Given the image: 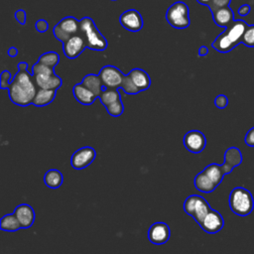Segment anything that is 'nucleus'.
<instances>
[{"label": "nucleus", "mask_w": 254, "mask_h": 254, "mask_svg": "<svg viewBox=\"0 0 254 254\" xmlns=\"http://www.w3.org/2000/svg\"><path fill=\"white\" fill-rule=\"evenodd\" d=\"M171 235L169 225L165 222H155L148 230V238L153 244L161 245L166 243Z\"/></svg>", "instance_id": "nucleus-12"}, {"label": "nucleus", "mask_w": 254, "mask_h": 254, "mask_svg": "<svg viewBox=\"0 0 254 254\" xmlns=\"http://www.w3.org/2000/svg\"><path fill=\"white\" fill-rule=\"evenodd\" d=\"M79 29L85 39L88 49L94 51H104L107 48V41L105 37L99 32L91 18H82L79 21Z\"/></svg>", "instance_id": "nucleus-4"}, {"label": "nucleus", "mask_w": 254, "mask_h": 254, "mask_svg": "<svg viewBox=\"0 0 254 254\" xmlns=\"http://www.w3.org/2000/svg\"><path fill=\"white\" fill-rule=\"evenodd\" d=\"M13 213L18 218L22 228H29L30 226L33 225L35 221V211L33 207L29 204H26V203L19 204L15 208Z\"/></svg>", "instance_id": "nucleus-15"}, {"label": "nucleus", "mask_w": 254, "mask_h": 254, "mask_svg": "<svg viewBox=\"0 0 254 254\" xmlns=\"http://www.w3.org/2000/svg\"><path fill=\"white\" fill-rule=\"evenodd\" d=\"M56 94H57V90L38 88L32 104H34L35 106H39V107L46 106V105L50 104L55 99Z\"/></svg>", "instance_id": "nucleus-22"}, {"label": "nucleus", "mask_w": 254, "mask_h": 254, "mask_svg": "<svg viewBox=\"0 0 254 254\" xmlns=\"http://www.w3.org/2000/svg\"><path fill=\"white\" fill-rule=\"evenodd\" d=\"M35 27H36V30H37L38 32H40V33H45V32H47L48 29H49V24H48V22H47L46 20L40 19V20H38V21L36 22Z\"/></svg>", "instance_id": "nucleus-37"}, {"label": "nucleus", "mask_w": 254, "mask_h": 254, "mask_svg": "<svg viewBox=\"0 0 254 254\" xmlns=\"http://www.w3.org/2000/svg\"><path fill=\"white\" fill-rule=\"evenodd\" d=\"M211 13L214 23L219 27L226 28L234 21V14L229 6L217 9Z\"/></svg>", "instance_id": "nucleus-18"}, {"label": "nucleus", "mask_w": 254, "mask_h": 254, "mask_svg": "<svg viewBox=\"0 0 254 254\" xmlns=\"http://www.w3.org/2000/svg\"><path fill=\"white\" fill-rule=\"evenodd\" d=\"M72 93L75 99L83 104V105H90L93 103L95 98L97 97L91 90L85 87L81 82L76 83L72 88Z\"/></svg>", "instance_id": "nucleus-17"}, {"label": "nucleus", "mask_w": 254, "mask_h": 254, "mask_svg": "<svg viewBox=\"0 0 254 254\" xmlns=\"http://www.w3.org/2000/svg\"><path fill=\"white\" fill-rule=\"evenodd\" d=\"M96 152L92 147L85 146L78 150H76L71 158H70V165L75 170H81L89 166L93 160L95 159Z\"/></svg>", "instance_id": "nucleus-9"}, {"label": "nucleus", "mask_w": 254, "mask_h": 254, "mask_svg": "<svg viewBox=\"0 0 254 254\" xmlns=\"http://www.w3.org/2000/svg\"><path fill=\"white\" fill-rule=\"evenodd\" d=\"M184 210L200 224L206 214L211 210L208 202L200 195H190L184 202Z\"/></svg>", "instance_id": "nucleus-6"}, {"label": "nucleus", "mask_w": 254, "mask_h": 254, "mask_svg": "<svg viewBox=\"0 0 254 254\" xmlns=\"http://www.w3.org/2000/svg\"><path fill=\"white\" fill-rule=\"evenodd\" d=\"M120 24L130 32H138L143 28L144 21L141 14L134 9L123 12L120 16Z\"/></svg>", "instance_id": "nucleus-11"}, {"label": "nucleus", "mask_w": 254, "mask_h": 254, "mask_svg": "<svg viewBox=\"0 0 254 254\" xmlns=\"http://www.w3.org/2000/svg\"><path fill=\"white\" fill-rule=\"evenodd\" d=\"M184 145L188 151L197 154L204 149L206 139L200 131L190 130L184 137Z\"/></svg>", "instance_id": "nucleus-10"}, {"label": "nucleus", "mask_w": 254, "mask_h": 254, "mask_svg": "<svg viewBox=\"0 0 254 254\" xmlns=\"http://www.w3.org/2000/svg\"><path fill=\"white\" fill-rule=\"evenodd\" d=\"M57 26L61 30H63L64 33H66L68 36H70V37L73 36V35H76L80 31V29H79V21L77 19H75L74 17H71V16L63 18L57 24Z\"/></svg>", "instance_id": "nucleus-23"}, {"label": "nucleus", "mask_w": 254, "mask_h": 254, "mask_svg": "<svg viewBox=\"0 0 254 254\" xmlns=\"http://www.w3.org/2000/svg\"><path fill=\"white\" fill-rule=\"evenodd\" d=\"M230 2H231V0H211L209 2V4L207 5V7L209 8V10L211 12H213V11H215L217 9L229 6Z\"/></svg>", "instance_id": "nucleus-33"}, {"label": "nucleus", "mask_w": 254, "mask_h": 254, "mask_svg": "<svg viewBox=\"0 0 254 254\" xmlns=\"http://www.w3.org/2000/svg\"><path fill=\"white\" fill-rule=\"evenodd\" d=\"M0 228L4 231H17L21 227V224L14 213L6 214L1 218Z\"/></svg>", "instance_id": "nucleus-25"}, {"label": "nucleus", "mask_w": 254, "mask_h": 254, "mask_svg": "<svg viewBox=\"0 0 254 254\" xmlns=\"http://www.w3.org/2000/svg\"><path fill=\"white\" fill-rule=\"evenodd\" d=\"M39 88L57 90L62 85V79L56 73L54 74H37L33 75Z\"/></svg>", "instance_id": "nucleus-16"}, {"label": "nucleus", "mask_w": 254, "mask_h": 254, "mask_svg": "<svg viewBox=\"0 0 254 254\" xmlns=\"http://www.w3.org/2000/svg\"><path fill=\"white\" fill-rule=\"evenodd\" d=\"M248 25L243 20H234L225 30L218 35L211 46L219 53H228L242 43V37Z\"/></svg>", "instance_id": "nucleus-2"}, {"label": "nucleus", "mask_w": 254, "mask_h": 254, "mask_svg": "<svg viewBox=\"0 0 254 254\" xmlns=\"http://www.w3.org/2000/svg\"><path fill=\"white\" fill-rule=\"evenodd\" d=\"M242 44L250 48L254 47V25H248L242 37Z\"/></svg>", "instance_id": "nucleus-32"}, {"label": "nucleus", "mask_w": 254, "mask_h": 254, "mask_svg": "<svg viewBox=\"0 0 254 254\" xmlns=\"http://www.w3.org/2000/svg\"><path fill=\"white\" fill-rule=\"evenodd\" d=\"M38 62L54 68L60 62V56L56 52H47L40 56Z\"/></svg>", "instance_id": "nucleus-28"}, {"label": "nucleus", "mask_w": 254, "mask_h": 254, "mask_svg": "<svg viewBox=\"0 0 254 254\" xmlns=\"http://www.w3.org/2000/svg\"><path fill=\"white\" fill-rule=\"evenodd\" d=\"M37 87L33 74L28 71V64L20 62L18 64V72L8 88L11 101L19 106H27L33 103L38 90Z\"/></svg>", "instance_id": "nucleus-1"}, {"label": "nucleus", "mask_w": 254, "mask_h": 254, "mask_svg": "<svg viewBox=\"0 0 254 254\" xmlns=\"http://www.w3.org/2000/svg\"><path fill=\"white\" fill-rule=\"evenodd\" d=\"M193 184L196 190L201 192H211L216 189V185L212 182V180L203 172H200L194 177Z\"/></svg>", "instance_id": "nucleus-20"}, {"label": "nucleus", "mask_w": 254, "mask_h": 254, "mask_svg": "<svg viewBox=\"0 0 254 254\" xmlns=\"http://www.w3.org/2000/svg\"><path fill=\"white\" fill-rule=\"evenodd\" d=\"M203 173H205L211 180L212 182L218 187V185L221 183L223 177L225 176L221 170L220 165L217 164H210L208 166H206L203 171Z\"/></svg>", "instance_id": "nucleus-26"}, {"label": "nucleus", "mask_w": 254, "mask_h": 254, "mask_svg": "<svg viewBox=\"0 0 254 254\" xmlns=\"http://www.w3.org/2000/svg\"><path fill=\"white\" fill-rule=\"evenodd\" d=\"M54 68L50 67L40 62H37L34 65H33V75H37V74H54Z\"/></svg>", "instance_id": "nucleus-31"}, {"label": "nucleus", "mask_w": 254, "mask_h": 254, "mask_svg": "<svg viewBox=\"0 0 254 254\" xmlns=\"http://www.w3.org/2000/svg\"><path fill=\"white\" fill-rule=\"evenodd\" d=\"M85 48H87V45L80 31L76 35L71 36L65 43L63 44L64 54L66 58L71 60L77 58L84 51Z\"/></svg>", "instance_id": "nucleus-8"}, {"label": "nucleus", "mask_w": 254, "mask_h": 254, "mask_svg": "<svg viewBox=\"0 0 254 254\" xmlns=\"http://www.w3.org/2000/svg\"><path fill=\"white\" fill-rule=\"evenodd\" d=\"M198 54H199L200 57H204V56H206L208 54V49L205 46H201L199 48V50H198Z\"/></svg>", "instance_id": "nucleus-41"}, {"label": "nucleus", "mask_w": 254, "mask_h": 254, "mask_svg": "<svg viewBox=\"0 0 254 254\" xmlns=\"http://www.w3.org/2000/svg\"><path fill=\"white\" fill-rule=\"evenodd\" d=\"M244 141L247 146L254 147V127H252L251 129L248 130V132L245 135Z\"/></svg>", "instance_id": "nucleus-38"}, {"label": "nucleus", "mask_w": 254, "mask_h": 254, "mask_svg": "<svg viewBox=\"0 0 254 254\" xmlns=\"http://www.w3.org/2000/svg\"><path fill=\"white\" fill-rule=\"evenodd\" d=\"M250 10H251L250 5L244 4V5H242V6L239 7V9H238V15L244 17V16H246V15H248V14L250 13Z\"/></svg>", "instance_id": "nucleus-40"}, {"label": "nucleus", "mask_w": 254, "mask_h": 254, "mask_svg": "<svg viewBox=\"0 0 254 254\" xmlns=\"http://www.w3.org/2000/svg\"><path fill=\"white\" fill-rule=\"evenodd\" d=\"M214 104L217 108L223 109L228 105V98L224 94H219L214 99Z\"/></svg>", "instance_id": "nucleus-36"}, {"label": "nucleus", "mask_w": 254, "mask_h": 254, "mask_svg": "<svg viewBox=\"0 0 254 254\" xmlns=\"http://www.w3.org/2000/svg\"><path fill=\"white\" fill-rule=\"evenodd\" d=\"M103 85L106 88L118 89L121 86L124 74L119 68L113 65L103 66L98 73Z\"/></svg>", "instance_id": "nucleus-7"}, {"label": "nucleus", "mask_w": 254, "mask_h": 254, "mask_svg": "<svg viewBox=\"0 0 254 254\" xmlns=\"http://www.w3.org/2000/svg\"><path fill=\"white\" fill-rule=\"evenodd\" d=\"M199 226L205 232L213 234L222 229V227L224 226V220L222 215L218 211L211 208V210L206 214Z\"/></svg>", "instance_id": "nucleus-13"}, {"label": "nucleus", "mask_w": 254, "mask_h": 254, "mask_svg": "<svg viewBox=\"0 0 254 254\" xmlns=\"http://www.w3.org/2000/svg\"><path fill=\"white\" fill-rule=\"evenodd\" d=\"M129 76L132 78L135 85L139 88L140 91L146 90L151 85V79L149 74L141 68H133L129 73Z\"/></svg>", "instance_id": "nucleus-19"}, {"label": "nucleus", "mask_w": 254, "mask_h": 254, "mask_svg": "<svg viewBox=\"0 0 254 254\" xmlns=\"http://www.w3.org/2000/svg\"><path fill=\"white\" fill-rule=\"evenodd\" d=\"M242 154L236 147L228 148L224 153V163L220 165L224 175L230 174L232 170L242 163Z\"/></svg>", "instance_id": "nucleus-14"}, {"label": "nucleus", "mask_w": 254, "mask_h": 254, "mask_svg": "<svg viewBox=\"0 0 254 254\" xmlns=\"http://www.w3.org/2000/svg\"><path fill=\"white\" fill-rule=\"evenodd\" d=\"M229 207L233 213L239 216H246L253 211L254 199L250 190L242 187L232 189L229 193Z\"/></svg>", "instance_id": "nucleus-3"}, {"label": "nucleus", "mask_w": 254, "mask_h": 254, "mask_svg": "<svg viewBox=\"0 0 254 254\" xmlns=\"http://www.w3.org/2000/svg\"><path fill=\"white\" fill-rule=\"evenodd\" d=\"M44 182L51 189H59L63 184V175L57 169L49 170L44 176Z\"/></svg>", "instance_id": "nucleus-24"}, {"label": "nucleus", "mask_w": 254, "mask_h": 254, "mask_svg": "<svg viewBox=\"0 0 254 254\" xmlns=\"http://www.w3.org/2000/svg\"><path fill=\"white\" fill-rule=\"evenodd\" d=\"M11 74L8 70H4L1 73V77H0V86L2 89H8L11 83Z\"/></svg>", "instance_id": "nucleus-34"}, {"label": "nucleus", "mask_w": 254, "mask_h": 254, "mask_svg": "<svg viewBox=\"0 0 254 254\" xmlns=\"http://www.w3.org/2000/svg\"><path fill=\"white\" fill-rule=\"evenodd\" d=\"M111 1H117V0H111Z\"/></svg>", "instance_id": "nucleus-44"}, {"label": "nucleus", "mask_w": 254, "mask_h": 254, "mask_svg": "<svg viewBox=\"0 0 254 254\" xmlns=\"http://www.w3.org/2000/svg\"><path fill=\"white\" fill-rule=\"evenodd\" d=\"M81 83L87 87L89 90H91L97 97L101 94V92L106 88L99 75H96V74H93V73H89L87 75H85L83 78H82V81Z\"/></svg>", "instance_id": "nucleus-21"}, {"label": "nucleus", "mask_w": 254, "mask_h": 254, "mask_svg": "<svg viewBox=\"0 0 254 254\" xmlns=\"http://www.w3.org/2000/svg\"><path fill=\"white\" fill-rule=\"evenodd\" d=\"M53 33H54V36H55L60 42H62L63 44L65 43V42L70 38V36H68L66 33H64L63 30H61L57 25L54 27Z\"/></svg>", "instance_id": "nucleus-35"}, {"label": "nucleus", "mask_w": 254, "mask_h": 254, "mask_svg": "<svg viewBox=\"0 0 254 254\" xmlns=\"http://www.w3.org/2000/svg\"><path fill=\"white\" fill-rule=\"evenodd\" d=\"M26 18H27V14L24 10H18L15 12V19L21 24V25H25L26 24Z\"/></svg>", "instance_id": "nucleus-39"}, {"label": "nucleus", "mask_w": 254, "mask_h": 254, "mask_svg": "<svg viewBox=\"0 0 254 254\" xmlns=\"http://www.w3.org/2000/svg\"><path fill=\"white\" fill-rule=\"evenodd\" d=\"M199 4H201V5H208L209 4V2L211 1V0H196Z\"/></svg>", "instance_id": "nucleus-43"}, {"label": "nucleus", "mask_w": 254, "mask_h": 254, "mask_svg": "<svg viewBox=\"0 0 254 254\" xmlns=\"http://www.w3.org/2000/svg\"><path fill=\"white\" fill-rule=\"evenodd\" d=\"M106 110H107L108 114L111 115V116H114V117L120 116L124 111V106H123V103H122L121 99L111 103L108 106H106Z\"/></svg>", "instance_id": "nucleus-30"}, {"label": "nucleus", "mask_w": 254, "mask_h": 254, "mask_svg": "<svg viewBox=\"0 0 254 254\" xmlns=\"http://www.w3.org/2000/svg\"><path fill=\"white\" fill-rule=\"evenodd\" d=\"M98 97L100 99V102L105 107L110 105L111 103L121 99V96H120V93H119L118 89H115V88H105Z\"/></svg>", "instance_id": "nucleus-27"}, {"label": "nucleus", "mask_w": 254, "mask_h": 254, "mask_svg": "<svg viewBox=\"0 0 254 254\" xmlns=\"http://www.w3.org/2000/svg\"><path fill=\"white\" fill-rule=\"evenodd\" d=\"M120 88H122L124 90V92L127 94H137L140 92L139 88L135 85V83L133 82V80L129 76V74L123 76Z\"/></svg>", "instance_id": "nucleus-29"}, {"label": "nucleus", "mask_w": 254, "mask_h": 254, "mask_svg": "<svg viewBox=\"0 0 254 254\" xmlns=\"http://www.w3.org/2000/svg\"><path fill=\"white\" fill-rule=\"evenodd\" d=\"M8 55L11 57V58H14L18 55V50L14 47H11L9 50H8Z\"/></svg>", "instance_id": "nucleus-42"}, {"label": "nucleus", "mask_w": 254, "mask_h": 254, "mask_svg": "<svg viewBox=\"0 0 254 254\" xmlns=\"http://www.w3.org/2000/svg\"><path fill=\"white\" fill-rule=\"evenodd\" d=\"M168 23L176 29H186L190 26V11L185 2L178 1L172 4L166 13Z\"/></svg>", "instance_id": "nucleus-5"}]
</instances>
